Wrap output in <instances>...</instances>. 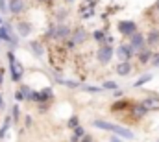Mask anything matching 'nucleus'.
I'll return each instance as SVG.
<instances>
[{
	"label": "nucleus",
	"mask_w": 159,
	"mask_h": 142,
	"mask_svg": "<svg viewBox=\"0 0 159 142\" xmlns=\"http://www.w3.org/2000/svg\"><path fill=\"white\" fill-rule=\"evenodd\" d=\"M93 126H94L96 129L111 131V133H115L120 139H133V137H135L129 129H126V127H122V126H117V124H111V122H106V120H93Z\"/></svg>",
	"instance_id": "nucleus-1"
},
{
	"label": "nucleus",
	"mask_w": 159,
	"mask_h": 142,
	"mask_svg": "<svg viewBox=\"0 0 159 142\" xmlns=\"http://www.w3.org/2000/svg\"><path fill=\"white\" fill-rule=\"evenodd\" d=\"M7 61H9V72H11V79H13V83H20L22 74H24L22 65L17 61V57H15L13 52H7Z\"/></svg>",
	"instance_id": "nucleus-2"
},
{
	"label": "nucleus",
	"mask_w": 159,
	"mask_h": 142,
	"mask_svg": "<svg viewBox=\"0 0 159 142\" xmlns=\"http://www.w3.org/2000/svg\"><path fill=\"white\" fill-rule=\"evenodd\" d=\"M119 33L124 37H131L135 32H137V26H135V22H131V20H122L119 22Z\"/></svg>",
	"instance_id": "nucleus-3"
},
{
	"label": "nucleus",
	"mask_w": 159,
	"mask_h": 142,
	"mask_svg": "<svg viewBox=\"0 0 159 142\" xmlns=\"http://www.w3.org/2000/svg\"><path fill=\"white\" fill-rule=\"evenodd\" d=\"M113 48L109 46V44H104L100 50H98V61L102 63V65H107L109 61H111V57H113Z\"/></svg>",
	"instance_id": "nucleus-4"
},
{
	"label": "nucleus",
	"mask_w": 159,
	"mask_h": 142,
	"mask_svg": "<svg viewBox=\"0 0 159 142\" xmlns=\"http://www.w3.org/2000/svg\"><path fill=\"white\" fill-rule=\"evenodd\" d=\"M128 44H129V48H131L133 52H135V50H143V46H144V35H141V33L135 32L133 35L129 37V42H128ZM135 54H137V52H135Z\"/></svg>",
	"instance_id": "nucleus-5"
},
{
	"label": "nucleus",
	"mask_w": 159,
	"mask_h": 142,
	"mask_svg": "<svg viewBox=\"0 0 159 142\" xmlns=\"http://www.w3.org/2000/svg\"><path fill=\"white\" fill-rule=\"evenodd\" d=\"M7 9H9L11 15H20L26 9V4H24V0H9Z\"/></svg>",
	"instance_id": "nucleus-6"
},
{
	"label": "nucleus",
	"mask_w": 159,
	"mask_h": 142,
	"mask_svg": "<svg viewBox=\"0 0 159 142\" xmlns=\"http://www.w3.org/2000/svg\"><path fill=\"white\" fill-rule=\"evenodd\" d=\"M133 54L135 52L129 48V44H120L119 48H117V55L120 57V61H129Z\"/></svg>",
	"instance_id": "nucleus-7"
},
{
	"label": "nucleus",
	"mask_w": 159,
	"mask_h": 142,
	"mask_svg": "<svg viewBox=\"0 0 159 142\" xmlns=\"http://www.w3.org/2000/svg\"><path fill=\"white\" fill-rule=\"evenodd\" d=\"M50 35L54 37V39H65V37H69V35H70V30H69L67 26L59 24L57 28H54V30H52V33H50Z\"/></svg>",
	"instance_id": "nucleus-8"
},
{
	"label": "nucleus",
	"mask_w": 159,
	"mask_h": 142,
	"mask_svg": "<svg viewBox=\"0 0 159 142\" xmlns=\"http://www.w3.org/2000/svg\"><path fill=\"white\" fill-rule=\"evenodd\" d=\"M17 32H19V35L20 37H28L30 35V32H32L30 22H28V20H19V22H17Z\"/></svg>",
	"instance_id": "nucleus-9"
},
{
	"label": "nucleus",
	"mask_w": 159,
	"mask_h": 142,
	"mask_svg": "<svg viewBox=\"0 0 159 142\" xmlns=\"http://www.w3.org/2000/svg\"><path fill=\"white\" fill-rule=\"evenodd\" d=\"M115 70H117L119 76H128V74H131V63L129 61H120L115 67Z\"/></svg>",
	"instance_id": "nucleus-10"
},
{
	"label": "nucleus",
	"mask_w": 159,
	"mask_h": 142,
	"mask_svg": "<svg viewBox=\"0 0 159 142\" xmlns=\"http://www.w3.org/2000/svg\"><path fill=\"white\" fill-rule=\"evenodd\" d=\"M85 37H87V33H85V30H81V28H78L74 33H72V41H70V44L74 46V44H78V42H81V41H85Z\"/></svg>",
	"instance_id": "nucleus-11"
},
{
	"label": "nucleus",
	"mask_w": 159,
	"mask_h": 142,
	"mask_svg": "<svg viewBox=\"0 0 159 142\" xmlns=\"http://www.w3.org/2000/svg\"><path fill=\"white\" fill-rule=\"evenodd\" d=\"M139 61H141V63H150V61H152V50H150V48H146V50L143 48V50L139 52Z\"/></svg>",
	"instance_id": "nucleus-12"
},
{
	"label": "nucleus",
	"mask_w": 159,
	"mask_h": 142,
	"mask_svg": "<svg viewBox=\"0 0 159 142\" xmlns=\"http://www.w3.org/2000/svg\"><path fill=\"white\" fill-rule=\"evenodd\" d=\"M9 127H11V116H6V120H4V124L0 127V140L6 137V133L9 131Z\"/></svg>",
	"instance_id": "nucleus-13"
},
{
	"label": "nucleus",
	"mask_w": 159,
	"mask_h": 142,
	"mask_svg": "<svg viewBox=\"0 0 159 142\" xmlns=\"http://www.w3.org/2000/svg\"><path fill=\"white\" fill-rule=\"evenodd\" d=\"M30 48L34 50V54H35L37 57H43V46H41V42H37V41H30Z\"/></svg>",
	"instance_id": "nucleus-14"
},
{
	"label": "nucleus",
	"mask_w": 159,
	"mask_h": 142,
	"mask_svg": "<svg viewBox=\"0 0 159 142\" xmlns=\"http://www.w3.org/2000/svg\"><path fill=\"white\" fill-rule=\"evenodd\" d=\"M102 87H104V89H107V91H119V83H117V81H111V79L104 81V83H102Z\"/></svg>",
	"instance_id": "nucleus-15"
},
{
	"label": "nucleus",
	"mask_w": 159,
	"mask_h": 142,
	"mask_svg": "<svg viewBox=\"0 0 159 142\" xmlns=\"http://www.w3.org/2000/svg\"><path fill=\"white\" fill-rule=\"evenodd\" d=\"M143 105L146 107L148 111L152 109V107H159V98H148V100H144V104Z\"/></svg>",
	"instance_id": "nucleus-16"
},
{
	"label": "nucleus",
	"mask_w": 159,
	"mask_h": 142,
	"mask_svg": "<svg viewBox=\"0 0 159 142\" xmlns=\"http://www.w3.org/2000/svg\"><path fill=\"white\" fill-rule=\"evenodd\" d=\"M152 79V74H146V76H141L135 83H133V87H141V85H144V83H148Z\"/></svg>",
	"instance_id": "nucleus-17"
},
{
	"label": "nucleus",
	"mask_w": 159,
	"mask_h": 142,
	"mask_svg": "<svg viewBox=\"0 0 159 142\" xmlns=\"http://www.w3.org/2000/svg\"><path fill=\"white\" fill-rule=\"evenodd\" d=\"M150 44H156V42H159V32H152L150 35H148V39H146Z\"/></svg>",
	"instance_id": "nucleus-18"
},
{
	"label": "nucleus",
	"mask_w": 159,
	"mask_h": 142,
	"mask_svg": "<svg viewBox=\"0 0 159 142\" xmlns=\"http://www.w3.org/2000/svg\"><path fill=\"white\" fill-rule=\"evenodd\" d=\"M13 113H11V120L13 122H17L19 120V114H20V111H19V105H13V109H11Z\"/></svg>",
	"instance_id": "nucleus-19"
},
{
	"label": "nucleus",
	"mask_w": 159,
	"mask_h": 142,
	"mask_svg": "<svg viewBox=\"0 0 159 142\" xmlns=\"http://www.w3.org/2000/svg\"><path fill=\"white\" fill-rule=\"evenodd\" d=\"M78 126H80V120H78V116H72V118L69 120V127H70V129H76Z\"/></svg>",
	"instance_id": "nucleus-20"
},
{
	"label": "nucleus",
	"mask_w": 159,
	"mask_h": 142,
	"mask_svg": "<svg viewBox=\"0 0 159 142\" xmlns=\"http://www.w3.org/2000/svg\"><path fill=\"white\" fill-rule=\"evenodd\" d=\"M83 135H85V129H83V127H81V126H78V127H76V129H74V137H83Z\"/></svg>",
	"instance_id": "nucleus-21"
},
{
	"label": "nucleus",
	"mask_w": 159,
	"mask_h": 142,
	"mask_svg": "<svg viewBox=\"0 0 159 142\" xmlns=\"http://www.w3.org/2000/svg\"><path fill=\"white\" fill-rule=\"evenodd\" d=\"M15 100H17V102H22V100H26V96L22 94V91H20V89L15 92Z\"/></svg>",
	"instance_id": "nucleus-22"
},
{
	"label": "nucleus",
	"mask_w": 159,
	"mask_h": 142,
	"mask_svg": "<svg viewBox=\"0 0 159 142\" xmlns=\"http://www.w3.org/2000/svg\"><path fill=\"white\" fill-rule=\"evenodd\" d=\"M94 39L96 41H102L104 39V32H94Z\"/></svg>",
	"instance_id": "nucleus-23"
},
{
	"label": "nucleus",
	"mask_w": 159,
	"mask_h": 142,
	"mask_svg": "<svg viewBox=\"0 0 159 142\" xmlns=\"http://www.w3.org/2000/svg\"><path fill=\"white\" fill-rule=\"evenodd\" d=\"M85 91H89V92H100L102 89H96V87H83Z\"/></svg>",
	"instance_id": "nucleus-24"
},
{
	"label": "nucleus",
	"mask_w": 159,
	"mask_h": 142,
	"mask_svg": "<svg viewBox=\"0 0 159 142\" xmlns=\"http://www.w3.org/2000/svg\"><path fill=\"white\" fill-rule=\"evenodd\" d=\"M109 142H124V140H122L120 137H117V135H113V137L109 139Z\"/></svg>",
	"instance_id": "nucleus-25"
},
{
	"label": "nucleus",
	"mask_w": 159,
	"mask_h": 142,
	"mask_svg": "<svg viewBox=\"0 0 159 142\" xmlns=\"http://www.w3.org/2000/svg\"><path fill=\"white\" fill-rule=\"evenodd\" d=\"M24 124H26V127H32V116H26Z\"/></svg>",
	"instance_id": "nucleus-26"
},
{
	"label": "nucleus",
	"mask_w": 159,
	"mask_h": 142,
	"mask_svg": "<svg viewBox=\"0 0 159 142\" xmlns=\"http://www.w3.org/2000/svg\"><path fill=\"white\" fill-rule=\"evenodd\" d=\"M81 142H93V137H91V135H83Z\"/></svg>",
	"instance_id": "nucleus-27"
},
{
	"label": "nucleus",
	"mask_w": 159,
	"mask_h": 142,
	"mask_svg": "<svg viewBox=\"0 0 159 142\" xmlns=\"http://www.w3.org/2000/svg\"><path fill=\"white\" fill-rule=\"evenodd\" d=\"M152 65H154V67H157V65H159V54L154 57V59H152Z\"/></svg>",
	"instance_id": "nucleus-28"
},
{
	"label": "nucleus",
	"mask_w": 159,
	"mask_h": 142,
	"mask_svg": "<svg viewBox=\"0 0 159 142\" xmlns=\"http://www.w3.org/2000/svg\"><path fill=\"white\" fill-rule=\"evenodd\" d=\"M2 83H4V69H0V87H2Z\"/></svg>",
	"instance_id": "nucleus-29"
},
{
	"label": "nucleus",
	"mask_w": 159,
	"mask_h": 142,
	"mask_svg": "<svg viewBox=\"0 0 159 142\" xmlns=\"http://www.w3.org/2000/svg\"><path fill=\"white\" fill-rule=\"evenodd\" d=\"M4 109V96H2V92H0V111Z\"/></svg>",
	"instance_id": "nucleus-30"
},
{
	"label": "nucleus",
	"mask_w": 159,
	"mask_h": 142,
	"mask_svg": "<svg viewBox=\"0 0 159 142\" xmlns=\"http://www.w3.org/2000/svg\"><path fill=\"white\" fill-rule=\"evenodd\" d=\"M156 9H157V11H159V2H157V4H156Z\"/></svg>",
	"instance_id": "nucleus-31"
},
{
	"label": "nucleus",
	"mask_w": 159,
	"mask_h": 142,
	"mask_svg": "<svg viewBox=\"0 0 159 142\" xmlns=\"http://www.w3.org/2000/svg\"><path fill=\"white\" fill-rule=\"evenodd\" d=\"M2 24H4V20H2V17H0V26H2Z\"/></svg>",
	"instance_id": "nucleus-32"
},
{
	"label": "nucleus",
	"mask_w": 159,
	"mask_h": 142,
	"mask_svg": "<svg viewBox=\"0 0 159 142\" xmlns=\"http://www.w3.org/2000/svg\"><path fill=\"white\" fill-rule=\"evenodd\" d=\"M0 42H2V41H0Z\"/></svg>",
	"instance_id": "nucleus-33"
}]
</instances>
